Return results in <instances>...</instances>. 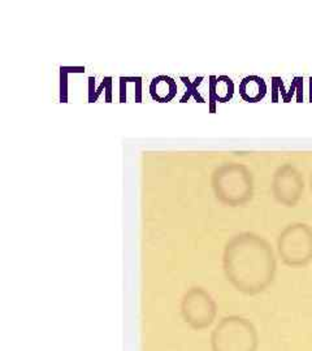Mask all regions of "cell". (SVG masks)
I'll return each mask as SVG.
<instances>
[{
	"label": "cell",
	"mask_w": 312,
	"mask_h": 351,
	"mask_svg": "<svg viewBox=\"0 0 312 351\" xmlns=\"http://www.w3.org/2000/svg\"><path fill=\"white\" fill-rule=\"evenodd\" d=\"M85 66H62L60 68V101H68V75L69 73H84Z\"/></svg>",
	"instance_id": "8"
},
{
	"label": "cell",
	"mask_w": 312,
	"mask_h": 351,
	"mask_svg": "<svg viewBox=\"0 0 312 351\" xmlns=\"http://www.w3.org/2000/svg\"><path fill=\"white\" fill-rule=\"evenodd\" d=\"M225 267L236 288L256 294L271 282L275 262L268 245L254 236H241L228 247Z\"/></svg>",
	"instance_id": "1"
},
{
	"label": "cell",
	"mask_w": 312,
	"mask_h": 351,
	"mask_svg": "<svg viewBox=\"0 0 312 351\" xmlns=\"http://www.w3.org/2000/svg\"><path fill=\"white\" fill-rule=\"evenodd\" d=\"M106 101L107 103L112 101V77H108V82L106 86Z\"/></svg>",
	"instance_id": "12"
},
{
	"label": "cell",
	"mask_w": 312,
	"mask_h": 351,
	"mask_svg": "<svg viewBox=\"0 0 312 351\" xmlns=\"http://www.w3.org/2000/svg\"><path fill=\"white\" fill-rule=\"evenodd\" d=\"M107 82H108V77H104V80L101 81V84H100L99 88H98V90H97V93H95V95H94V98H93V101H91V103L97 101V99L99 98V95L100 94H101L103 88H106V86H107Z\"/></svg>",
	"instance_id": "13"
},
{
	"label": "cell",
	"mask_w": 312,
	"mask_h": 351,
	"mask_svg": "<svg viewBox=\"0 0 312 351\" xmlns=\"http://www.w3.org/2000/svg\"><path fill=\"white\" fill-rule=\"evenodd\" d=\"M208 88L213 91L216 101H220V103L230 101L235 94V84L228 75H220V77L211 75Z\"/></svg>",
	"instance_id": "7"
},
{
	"label": "cell",
	"mask_w": 312,
	"mask_h": 351,
	"mask_svg": "<svg viewBox=\"0 0 312 351\" xmlns=\"http://www.w3.org/2000/svg\"><path fill=\"white\" fill-rule=\"evenodd\" d=\"M95 93H97V90H95V78L94 77H88V103H91Z\"/></svg>",
	"instance_id": "11"
},
{
	"label": "cell",
	"mask_w": 312,
	"mask_h": 351,
	"mask_svg": "<svg viewBox=\"0 0 312 351\" xmlns=\"http://www.w3.org/2000/svg\"><path fill=\"white\" fill-rule=\"evenodd\" d=\"M280 252L285 263L303 265L312 258V233L306 226L287 228L280 239Z\"/></svg>",
	"instance_id": "4"
},
{
	"label": "cell",
	"mask_w": 312,
	"mask_h": 351,
	"mask_svg": "<svg viewBox=\"0 0 312 351\" xmlns=\"http://www.w3.org/2000/svg\"><path fill=\"white\" fill-rule=\"evenodd\" d=\"M180 80L184 82V85L187 86V93H185V95L181 98V103H187L191 97H194L195 98V101H198V103H204V99L202 98V95H200V93L197 91V88L200 86V82L203 81V77L200 75V77H197L195 78V81L191 84L190 82V80L187 78V77H184V75H181L180 77Z\"/></svg>",
	"instance_id": "9"
},
{
	"label": "cell",
	"mask_w": 312,
	"mask_h": 351,
	"mask_svg": "<svg viewBox=\"0 0 312 351\" xmlns=\"http://www.w3.org/2000/svg\"><path fill=\"white\" fill-rule=\"evenodd\" d=\"M177 94V84L169 75H158L150 84V95L154 101L159 103H168L172 101Z\"/></svg>",
	"instance_id": "5"
},
{
	"label": "cell",
	"mask_w": 312,
	"mask_h": 351,
	"mask_svg": "<svg viewBox=\"0 0 312 351\" xmlns=\"http://www.w3.org/2000/svg\"><path fill=\"white\" fill-rule=\"evenodd\" d=\"M129 82L128 77H120V103L126 101V84Z\"/></svg>",
	"instance_id": "10"
},
{
	"label": "cell",
	"mask_w": 312,
	"mask_h": 351,
	"mask_svg": "<svg viewBox=\"0 0 312 351\" xmlns=\"http://www.w3.org/2000/svg\"><path fill=\"white\" fill-rule=\"evenodd\" d=\"M241 97L250 103L262 101L267 93V85L264 80L258 75H249L242 80L239 85Z\"/></svg>",
	"instance_id": "6"
},
{
	"label": "cell",
	"mask_w": 312,
	"mask_h": 351,
	"mask_svg": "<svg viewBox=\"0 0 312 351\" xmlns=\"http://www.w3.org/2000/svg\"><path fill=\"white\" fill-rule=\"evenodd\" d=\"M181 315L187 326L195 330H203L213 326L217 308L213 298L200 289H193L184 297Z\"/></svg>",
	"instance_id": "3"
},
{
	"label": "cell",
	"mask_w": 312,
	"mask_h": 351,
	"mask_svg": "<svg viewBox=\"0 0 312 351\" xmlns=\"http://www.w3.org/2000/svg\"><path fill=\"white\" fill-rule=\"evenodd\" d=\"M259 336L255 326L242 316L223 317L211 333L213 351H258Z\"/></svg>",
	"instance_id": "2"
}]
</instances>
